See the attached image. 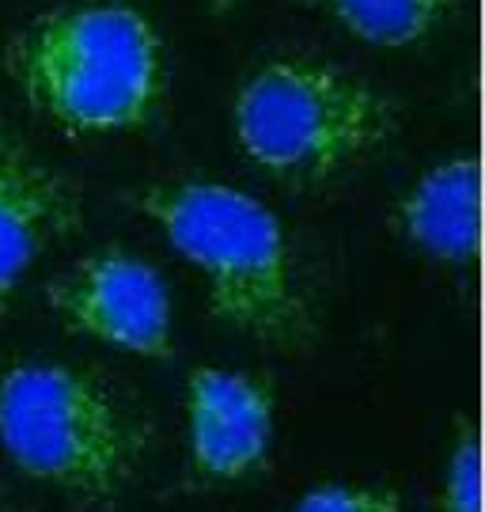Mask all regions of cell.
I'll use <instances>...</instances> for the list:
<instances>
[{"label": "cell", "instance_id": "obj_1", "mask_svg": "<svg viewBox=\"0 0 485 512\" xmlns=\"http://www.w3.org/2000/svg\"><path fill=\"white\" fill-rule=\"evenodd\" d=\"M141 213L209 285V308L228 327L277 349L307 346L315 334L285 224L228 183H163L144 190Z\"/></svg>", "mask_w": 485, "mask_h": 512}, {"label": "cell", "instance_id": "obj_2", "mask_svg": "<svg viewBox=\"0 0 485 512\" xmlns=\"http://www.w3.org/2000/svg\"><path fill=\"white\" fill-rule=\"evenodd\" d=\"M23 99L69 133H126L163 92L160 35L137 8L88 4L38 16L4 50Z\"/></svg>", "mask_w": 485, "mask_h": 512}, {"label": "cell", "instance_id": "obj_3", "mask_svg": "<svg viewBox=\"0 0 485 512\" xmlns=\"http://www.w3.org/2000/svg\"><path fill=\"white\" fill-rule=\"evenodd\" d=\"M0 452L72 501L107 505L141 471L144 429L99 376L23 361L0 372Z\"/></svg>", "mask_w": 485, "mask_h": 512}, {"label": "cell", "instance_id": "obj_4", "mask_svg": "<svg viewBox=\"0 0 485 512\" xmlns=\"http://www.w3.org/2000/svg\"><path fill=\"white\" fill-rule=\"evenodd\" d=\"M398 126V110L360 76L277 57L239 88L232 129L243 156L292 186L323 183L372 156Z\"/></svg>", "mask_w": 485, "mask_h": 512}, {"label": "cell", "instance_id": "obj_5", "mask_svg": "<svg viewBox=\"0 0 485 512\" xmlns=\"http://www.w3.org/2000/svg\"><path fill=\"white\" fill-rule=\"evenodd\" d=\"M50 308L72 330L137 357H171L175 311L163 274L129 251H95L50 281Z\"/></svg>", "mask_w": 485, "mask_h": 512}, {"label": "cell", "instance_id": "obj_6", "mask_svg": "<svg viewBox=\"0 0 485 512\" xmlns=\"http://www.w3.org/2000/svg\"><path fill=\"white\" fill-rule=\"evenodd\" d=\"M186 444L201 482H239L270 463L273 387L235 368H194L186 380Z\"/></svg>", "mask_w": 485, "mask_h": 512}, {"label": "cell", "instance_id": "obj_7", "mask_svg": "<svg viewBox=\"0 0 485 512\" xmlns=\"http://www.w3.org/2000/svg\"><path fill=\"white\" fill-rule=\"evenodd\" d=\"M80 228V194L42 156L0 129V308L54 243Z\"/></svg>", "mask_w": 485, "mask_h": 512}, {"label": "cell", "instance_id": "obj_8", "mask_svg": "<svg viewBox=\"0 0 485 512\" xmlns=\"http://www.w3.org/2000/svg\"><path fill=\"white\" fill-rule=\"evenodd\" d=\"M398 232L421 255L470 266L482 255V160L455 156L429 167L398 205Z\"/></svg>", "mask_w": 485, "mask_h": 512}, {"label": "cell", "instance_id": "obj_9", "mask_svg": "<svg viewBox=\"0 0 485 512\" xmlns=\"http://www.w3.org/2000/svg\"><path fill=\"white\" fill-rule=\"evenodd\" d=\"M345 31L379 50H406L440 31L455 0H326Z\"/></svg>", "mask_w": 485, "mask_h": 512}, {"label": "cell", "instance_id": "obj_10", "mask_svg": "<svg viewBox=\"0 0 485 512\" xmlns=\"http://www.w3.org/2000/svg\"><path fill=\"white\" fill-rule=\"evenodd\" d=\"M440 505L444 512H482V429L474 421L459 425L448 471H444Z\"/></svg>", "mask_w": 485, "mask_h": 512}, {"label": "cell", "instance_id": "obj_11", "mask_svg": "<svg viewBox=\"0 0 485 512\" xmlns=\"http://www.w3.org/2000/svg\"><path fill=\"white\" fill-rule=\"evenodd\" d=\"M292 512H402V497L383 486L323 482V486L307 490Z\"/></svg>", "mask_w": 485, "mask_h": 512}, {"label": "cell", "instance_id": "obj_12", "mask_svg": "<svg viewBox=\"0 0 485 512\" xmlns=\"http://www.w3.org/2000/svg\"><path fill=\"white\" fill-rule=\"evenodd\" d=\"M235 0H213V12H224V8H232Z\"/></svg>", "mask_w": 485, "mask_h": 512}, {"label": "cell", "instance_id": "obj_13", "mask_svg": "<svg viewBox=\"0 0 485 512\" xmlns=\"http://www.w3.org/2000/svg\"><path fill=\"white\" fill-rule=\"evenodd\" d=\"M0 512H4V505H0Z\"/></svg>", "mask_w": 485, "mask_h": 512}]
</instances>
